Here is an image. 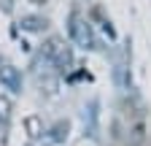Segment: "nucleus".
I'll list each match as a JSON object with an SVG mask.
<instances>
[{
    "label": "nucleus",
    "instance_id": "2",
    "mask_svg": "<svg viewBox=\"0 0 151 146\" xmlns=\"http://www.w3.org/2000/svg\"><path fill=\"white\" fill-rule=\"evenodd\" d=\"M30 3H46V0H30Z\"/></svg>",
    "mask_w": 151,
    "mask_h": 146
},
{
    "label": "nucleus",
    "instance_id": "1",
    "mask_svg": "<svg viewBox=\"0 0 151 146\" xmlns=\"http://www.w3.org/2000/svg\"><path fill=\"white\" fill-rule=\"evenodd\" d=\"M8 108H11V103H8L6 98H0V119H6V116H8Z\"/></svg>",
    "mask_w": 151,
    "mask_h": 146
}]
</instances>
